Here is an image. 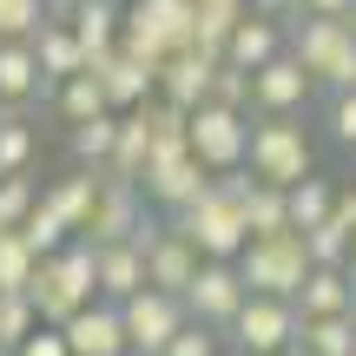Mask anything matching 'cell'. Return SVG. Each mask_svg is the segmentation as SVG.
<instances>
[{
	"instance_id": "cell-29",
	"label": "cell",
	"mask_w": 356,
	"mask_h": 356,
	"mask_svg": "<svg viewBox=\"0 0 356 356\" xmlns=\"http://www.w3.org/2000/svg\"><path fill=\"white\" fill-rule=\"evenodd\" d=\"M337 198H343V191H337ZM304 244H310V264H350L356 231H350V218H343V211H330L323 225H310V231H304Z\"/></svg>"
},
{
	"instance_id": "cell-27",
	"label": "cell",
	"mask_w": 356,
	"mask_h": 356,
	"mask_svg": "<svg viewBox=\"0 0 356 356\" xmlns=\"http://www.w3.org/2000/svg\"><path fill=\"white\" fill-rule=\"evenodd\" d=\"M244 13H251V0H191V40L211 47V53H225L231 26H238Z\"/></svg>"
},
{
	"instance_id": "cell-6",
	"label": "cell",
	"mask_w": 356,
	"mask_h": 356,
	"mask_svg": "<svg viewBox=\"0 0 356 356\" xmlns=\"http://www.w3.org/2000/svg\"><path fill=\"white\" fill-rule=\"evenodd\" d=\"M119 47L152 60V66H165L172 53L198 47V40H191V0H126V33H119Z\"/></svg>"
},
{
	"instance_id": "cell-1",
	"label": "cell",
	"mask_w": 356,
	"mask_h": 356,
	"mask_svg": "<svg viewBox=\"0 0 356 356\" xmlns=\"http://www.w3.org/2000/svg\"><path fill=\"white\" fill-rule=\"evenodd\" d=\"M26 297H33V310H40V323H73L86 304H99V257H92V244L86 238H73L66 251H53V257H40V270H33V284H26Z\"/></svg>"
},
{
	"instance_id": "cell-42",
	"label": "cell",
	"mask_w": 356,
	"mask_h": 356,
	"mask_svg": "<svg viewBox=\"0 0 356 356\" xmlns=\"http://www.w3.org/2000/svg\"><path fill=\"white\" fill-rule=\"evenodd\" d=\"M304 0H251V13H270V20H291Z\"/></svg>"
},
{
	"instance_id": "cell-13",
	"label": "cell",
	"mask_w": 356,
	"mask_h": 356,
	"mask_svg": "<svg viewBox=\"0 0 356 356\" xmlns=\"http://www.w3.org/2000/svg\"><path fill=\"white\" fill-rule=\"evenodd\" d=\"M310 92H317V79L304 73L297 53H277L270 66H257V73H251V106L264 119H297L310 106Z\"/></svg>"
},
{
	"instance_id": "cell-49",
	"label": "cell",
	"mask_w": 356,
	"mask_h": 356,
	"mask_svg": "<svg viewBox=\"0 0 356 356\" xmlns=\"http://www.w3.org/2000/svg\"><path fill=\"white\" fill-rule=\"evenodd\" d=\"M0 356H13V350H0Z\"/></svg>"
},
{
	"instance_id": "cell-35",
	"label": "cell",
	"mask_w": 356,
	"mask_h": 356,
	"mask_svg": "<svg viewBox=\"0 0 356 356\" xmlns=\"http://www.w3.org/2000/svg\"><path fill=\"white\" fill-rule=\"evenodd\" d=\"M47 20V0H0V40H33Z\"/></svg>"
},
{
	"instance_id": "cell-39",
	"label": "cell",
	"mask_w": 356,
	"mask_h": 356,
	"mask_svg": "<svg viewBox=\"0 0 356 356\" xmlns=\"http://www.w3.org/2000/svg\"><path fill=\"white\" fill-rule=\"evenodd\" d=\"M323 126H330L337 145H350V152H356V86L350 92H330V119H323Z\"/></svg>"
},
{
	"instance_id": "cell-50",
	"label": "cell",
	"mask_w": 356,
	"mask_h": 356,
	"mask_svg": "<svg viewBox=\"0 0 356 356\" xmlns=\"http://www.w3.org/2000/svg\"><path fill=\"white\" fill-rule=\"evenodd\" d=\"M119 7H126V0H119Z\"/></svg>"
},
{
	"instance_id": "cell-14",
	"label": "cell",
	"mask_w": 356,
	"mask_h": 356,
	"mask_svg": "<svg viewBox=\"0 0 356 356\" xmlns=\"http://www.w3.org/2000/svg\"><path fill=\"white\" fill-rule=\"evenodd\" d=\"M86 73L99 79V92H106V106H113V113H132V106H145V99L159 92V66L139 60V53H126V47L99 53Z\"/></svg>"
},
{
	"instance_id": "cell-25",
	"label": "cell",
	"mask_w": 356,
	"mask_h": 356,
	"mask_svg": "<svg viewBox=\"0 0 356 356\" xmlns=\"http://www.w3.org/2000/svg\"><path fill=\"white\" fill-rule=\"evenodd\" d=\"M66 145H73V165L106 172V165H113V152H119V113H99V119H86V126H73V132H66Z\"/></svg>"
},
{
	"instance_id": "cell-16",
	"label": "cell",
	"mask_w": 356,
	"mask_h": 356,
	"mask_svg": "<svg viewBox=\"0 0 356 356\" xmlns=\"http://www.w3.org/2000/svg\"><path fill=\"white\" fill-rule=\"evenodd\" d=\"M218 66H225V53H211V47H185V53H172L165 66H159V99H172V106H204L211 99V79H218Z\"/></svg>"
},
{
	"instance_id": "cell-31",
	"label": "cell",
	"mask_w": 356,
	"mask_h": 356,
	"mask_svg": "<svg viewBox=\"0 0 356 356\" xmlns=\"http://www.w3.org/2000/svg\"><path fill=\"white\" fill-rule=\"evenodd\" d=\"M330 211H337V191H330V178H323V172H310L304 185H291V231L323 225Z\"/></svg>"
},
{
	"instance_id": "cell-5",
	"label": "cell",
	"mask_w": 356,
	"mask_h": 356,
	"mask_svg": "<svg viewBox=\"0 0 356 356\" xmlns=\"http://www.w3.org/2000/svg\"><path fill=\"white\" fill-rule=\"evenodd\" d=\"M172 231H185L191 244H198V257H225V264H238V251L251 244V225H244L238 198H231L225 185H211L198 204H185V211L165 218Z\"/></svg>"
},
{
	"instance_id": "cell-51",
	"label": "cell",
	"mask_w": 356,
	"mask_h": 356,
	"mask_svg": "<svg viewBox=\"0 0 356 356\" xmlns=\"http://www.w3.org/2000/svg\"><path fill=\"white\" fill-rule=\"evenodd\" d=\"M0 113H7V106H0Z\"/></svg>"
},
{
	"instance_id": "cell-11",
	"label": "cell",
	"mask_w": 356,
	"mask_h": 356,
	"mask_svg": "<svg viewBox=\"0 0 356 356\" xmlns=\"http://www.w3.org/2000/svg\"><path fill=\"white\" fill-rule=\"evenodd\" d=\"M211 185H218V172H204L191 145H172V152H159L152 165H145V185H139V191L172 218V211H185V204H198Z\"/></svg>"
},
{
	"instance_id": "cell-23",
	"label": "cell",
	"mask_w": 356,
	"mask_h": 356,
	"mask_svg": "<svg viewBox=\"0 0 356 356\" xmlns=\"http://www.w3.org/2000/svg\"><path fill=\"white\" fill-rule=\"evenodd\" d=\"M33 53H40V73H47V86H60V79H73V73H86V47H79V33L66 20H47L33 33Z\"/></svg>"
},
{
	"instance_id": "cell-41",
	"label": "cell",
	"mask_w": 356,
	"mask_h": 356,
	"mask_svg": "<svg viewBox=\"0 0 356 356\" xmlns=\"http://www.w3.org/2000/svg\"><path fill=\"white\" fill-rule=\"evenodd\" d=\"M356 7V0H304L297 13H323V20H343V13Z\"/></svg>"
},
{
	"instance_id": "cell-9",
	"label": "cell",
	"mask_w": 356,
	"mask_h": 356,
	"mask_svg": "<svg viewBox=\"0 0 356 356\" xmlns=\"http://www.w3.org/2000/svg\"><path fill=\"white\" fill-rule=\"evenodd\" d=\"M119 317H126V350H132V356H165V343L191 323V310H185V297L152 291V284H145L139 297L119 304Z\"/></svg>"
},
{
	"instance_id": "cell-33",
	"label": "cell",
	"mask_w": 356,
	"mask_h": 356,
	"mask_svg": "<svg viewBox=\"0 0 356 356\" xmlns=\"http://www.w3.org/2000/svg\"><path fill=\"white\" fill-rule=\"evenodd\" d=\"M20 238L33 244V257H53V251H66V244H73V231L60 225V211H53L47 198L33 204V211H26V225H20Z\"/></svg>"
},
{
	"instance_id": "cell-3",
	"label": "cell",
	"mask_w": 356,
	"mask_h": 356,
	"mask_svg": "<svg viewBox=\"0 0 356 356\" xmlns=\"http://www.w3.org/2000/svg\"><path fill=\"white\" fill-rule=\"evenodd\" d=\"M251 178H264V185H304L310 172H317V145H310L304 119H257L251 126Z\"/></svg>"
},
{
	"instance_id": "cell-21",
	"label": "cell",
	"mask_w": 356,
	"mask_h": 356,
	"mask_svg": "<svg viewBox=\"0 0 356 356\" xmlns=\"http://www.w3.org/2000/svg\"><path fill=\"white\" fill-rule=\"evenodd\" d=\"M99 185H106V172H86V165H79L73 178H53V185L40 191V198H47L53 211H60V225L73 231V238H86V225H92V204H99Z\"/></svg>"
},
{
	"instance_id": "cell-15",
	"label": "cell",
	"mask_w": 356,
	"mask_h": 356,
	"mask_svg": "<svg viewBox=\"0 0 356 356\" xmlns=\"http://www.w3.org/2000/svg\"><path fill=\"white\" fill-rule=\"evenodd\" d=\"M139 225H145V191L126 185V178H106L99 204H92V225H86V244H92V251L126 244V238H139Z\"/></svg>"
},
{
	"instance_id": "cell-4",
	"label": "cell",
	"mask_w": 356,
	"mask_h": 356,
	"mask_svg": "<svg viewBox=\"0 0 356 356\" xmlns=\"http://www.w3.org/2000/svg\"><path fill=\"white\" fill-rule=\"evenodd\" d=\"M238 270L251 284V297H297L310 277V244L304 231H270V238H251L238 251Z\"/></svg>"
},
{
	"instance_id": "cell-26",
	"label": "cell",
	"mask_w": 356,
	"mask_h": 356,
	"mask_svg": "<svg viewBox=\"0 0 356 356\" xmlns=\"http://www.w3.org/2000/svg\"><path fill=\"white\" fill-rule=\"evenodd\" d=\"M297 350L304 356H356V310L350 317H304L297 323Z\"/></svg>"
},
{
	"instance_id": "cell-2",
	"label": "cell",
	"mask_w": 356,
	"mask_h": 356,
	"mask_svg": "<svg viewBox=\"0 0 356 356\" xmlns=\"http://www.w3.org/2000/svg\"><path fill=\"white\" fill-rule=\"evenodd\" d=\"M291 53L304 60V73L330 92L356 86V33L350 20H323V13H297L291 20Z\"/></svg>"
},
{
	"instance_id": "cell-36",
	"label": "cell",
	"mask_w": 356,
	"mask_h": 356,
	"mask_svg": "<svg viewBox=\"0 0 356 356\" xmlns=\"http://www.w3.org/2000/svg\"><path fill=\"white\" fill-rule=\"evenodd\" d=\"M33 204H40V185H33V178H0V231H20Z\"/></svg>"
},
{
	"instance_id": "cell-48",
	"label": "cell",
	"mask_w": 356,
	"mask_h": 356,
	"mask_svg": "<svg viewBox=\"0 0 356 356\" xmlns=\"http://www.w3.org/2000/svg\"><path fill=\"white\" fill-rule=\"evenodd\" d=\"M284 356H304V350H284Z\"/></svg>"
},
{
	"instance_id": "cell-47",
	"label": "cell",
	"mask_w": 356,
	"mask_h": 356,
	"mask_svg": "<svg viewBox=\"0 0 356 356\" xmlns=\"http://www.w3.org/2000/svg\"><path fill=\"white\" fill-rule=\"evenodd\" d=\"M225 356H251V350H231V343H225Z\"/></svg>"
},
{
	"instance_id": "cell-19",
	"label": "cell",
	"mask_w": 356,
	"mask_h": 356,
	"mask_svg": "<svg viewBox=\"0 0 356 356\" xmlns=\"http://www.w3.org/2000/svg\"><path fill=\"white\" fill-rule=\"evenodd\" d=\"M47 73H40L33 40H0V106L7 113H26V99H40Z\"/></svg>"
},
{
	"instance_id": "cell-46",
	"label": "cell",
	"mask_w": 356,
	"mask_h": 356,
	"mask_svg": "<svg viewBox=\"0 0 356 356\" xmlns=\"http://www.w3.org/2000/svg\"><path fill=\"white\" fill-rule=\"evenodd\" d=\"M343 20H350V33H356V7H350V13H343Z\"/></svg>"
},
{
	"instance_id": "cell-7",
	"label": "cell",
	"mask_w": 356,
	"mask_h": 356,
	"mask_svg": "<svg viewBox=\"0 0 356 356\" xmlns=\"http://www.w3.org/2000/svg\"><path fill=\"white\" fill-rule=\"evenodd\" d=\"M185 145L198 152L204 172H238L251 159V113H231V106H191V126H185Z\"/></svg>"
},
{
	"instance_id": "cell-30",
	"label": "cell",
	"mask_w": 356,
	"mask_h": 356,
	"mask_svg": "<svg viewBox=\"0 0 356 356\" xmlns=\"http://www.w3.org/2000/svg\"><path fill=\"white\" fill-rule=\"evenodd\" d=\"M33 152H40V139L26 126V113H0V178H26Z\"/></svg>"
},
{
	"instance_id": "cell-8",
	"label": "cell",
	"mask_w": 356,
	"mask_h": 356,
	"mask_svg": "<svg viewBox=\"0 0 356 356\" xmlns=\"http://www.w3.org/2000/svg\"><path fill=\"white\" fill-rule=\"evenodd\" d=\"M297 304L291 297H244V310L231 317V330H225V343L231 350H251V356H284V350H297Z\"/></svg>"
},
{
	"instance_id": "cell-18",
	"label": "cell",
	"mask_w": 356,
	"mask_h": 356,
	"mask_svg": "<svg viewBox=\"0 0 356 356\" xmlns=\"http://www.w3.org/2000/svg\"><path fill=\"white\" fill-rule=\"evenodd\" d=\"M66 330V350L73 356H132L126 350V317H119V304H86L73 323H60Z\"/></svg>"
},
{
	"instance_id": "cell-37",
	"label": "cell",
	"mask_w": 356,
	"mask_h": 356,
	"mask_svg": "<svg viewBox=\"0 0 356 356\" xmlns=\"http://www.w3.org/2000/svg\"><path fill=\"white\" fill-rule=\"evenodd\" d=\"M165 356H225V330H211V323H185V330L165 343Z\"/></svg>"
},
{
	"instance_id": "cell-38",
	"label": "cell",
	"mask_w": 356,
	"mask_h": 356,
	"mask_svg": "<svg viewBox=\"0 0 356 356\" xmlns=\"http://www.w3.org/2000/svg\"><path fill=\"white\" fill-rule=\"evenodd\" d=\"M211 106L251 113V73H238V66H218V79H211Z\"/></svg>"
},
{
	"instance_id": "cell-34",
	"label": "cell",
	"mask_w": 356,
	"mask_h": 356,
	"mask_svg": "<svg viewBox=\"0 0 356 356\" xmlns=\"http://www.w3.org/2000/svg\"><path fill=\"white\" fill-rule=\"evenodd\" d=\"M33 270H40L33 244H26L20 231H0V291H26V284H33Z\"/></svg>"
},
{
	"instance_id": "cell-12",
	"label": "cell",
	"mask_w": 356,
	"mask_h": 356,
	"mask_svg": "<svg viewBox=\"0 0 356 356\" xmlns=\"http://www.w3.org/2000/svg\"><path fill=\"white\" fill-rule=\"evenodd\" d=\"M244 297H251L244 270H238V264H225V257H204L198 277H191V291H185V310H191V323L231 330V317L244 310Z\"/></svg>"
},
{
	"instance_id": "cell-44",
	"label": "cell",
	"mask_w": 356,
	"mask_h": 356,
	"mask_svg": "<svg viewBox=\"0 0 356 356\" xmlns=\"http://www.w3.org/2000/svg\"><path fill=\"white\" fill-rule=\"evenodd\" d=\"M73 7H79V0H47V13H53V20H66Z\"/></svg>"
},
{
	"instance_id": "cell-45",
	"label": "cell",
	"mask_w": 356,
	"mask_h": 356,
	"mask_svg": "<svg viewBox=\"0 0 356 356\" xmlns=\"http://www.w3.org/2000/svg\"><path fill=\"white\" fill-rule=\"evenodd\" d=\"M343 270H350V291H356V251H350V264H343Z\"/></svg>"
},
{
	"instance_id": "cell-20",
	"label": "cell",
	"mask_w": 356,
	"mask_h": 356,
	"mask_svg": "<svg viewBox=\"0 0 356 356\" xmlns=\"http://www.w3.org/2000/svg\"><path fill=\"white\" fill-rule=\"evenodd\" d=\"M291 304H297V317H350V310H356L350 270H343V264H310L304 291H297Z\"/></svg>"
},
{
	"instance_id": "cell-10",
	"label": "cell",
	"mask_w": 356,
	"mask_h": 356,
	"mask_svg": "<svg viewBox=\"0 0 356 356\" xmlns=\"http://www.w3.org/2000/svg\"><path fill=\"white\" fill-rule=\"evenodd\" d=\"M132 244L145 251V284H152V291H172V297H185V291H191V277H198L204 257H198V244H191L185 231L152 225V218H145Z\"/></svg>"
},
{
	"instance_id": "cell-22",
	"label": "cell",
	"mask_w": 356,
	"mask_h": 356,
	"mask_svg": "<svg viewBox=\"0 0 356 356\" xmlns=\"http://www.w3.org/2000/svg\"><path fill=\"white\" fill-rule=\"evenodd\" d=\"M66 26L79 33L86 60H99V53H113L119 33H126V7H119V0H79V7L66 13Z\"/></svg>"
},
{
	"instance_id": "cell-24",
	"label": "cell",
	"mask_w": 356,
	"mask_h": 356,
	"mask_svg": "<svg viewBox=\"0 0 356 356\" xmlns=\"http://www.w3.org/2000/svg\"><path fill=\"white\" fill-rule=\"evenodd\" d=\"M99 257V297L106 304H126V297H139L145 291V251L139 244H106V251H92Z\"/></svg>"
},
{
	"instance_id": "cell-17",
	"label": "cell",
	"mask_w": 356,
	"mask_h": 356,
	"mask_svg": "<svg viewBox=\"0 0 356 356\" xmlns=\"http://www.w3.org/2000/svg\"><path fill=\"white\" fill-rule=\"evenodd\" d=\"M277 53H291V26L270 20V13H244V20L231 26V40H225V66H238V73H257V66H270Z\"/></svg>"
},
{
	"instance_id": "cell-43",
	"label": "cell",
	"mask_w": 356,
	"mask_h": 356,
	"mask_svg": "<svg viewBox=\"0 0 356 356\" xmlns=\"http://www.w3.org/2000/svg\"><path fill=\"white\" fill-rule=\"evenodd\" d=\"M337 211H343V218H350V231H356V185L343 191V198H337Z\"/></svg>"
},
{
	"instance_id": "cell-40",
	"label": "cell",
	"mask_w": 356,
	"mask_h": 356,
	"mask_svg": "<svg viewBox=\"0 0 356 356\" xmlns=\"http://www.w3.org/2000/svg\"><path fill=\"white\" fill-rule=\"evenodd\" d=\"M13 356H73V350H66V330H53V323H40V330L26 337V343L13 350Z\"/></svg>"
},
{
	"instance_id": "cell-28",
	"label": "cell",
	"mask_w": 356,
	"mask_h": 356,
	"mask_svg": "<svg viewBox=\"0 0 356 356\" xmlns=\"http://www.w3.org/2000/svg\"><path fill=\"white\" fill-rule=\"evenodd\" d=\"M53 106H60V119H66V126H86V119L113 113L92 73H73V79H60V86H53Z\"/></svg>"
},
{
	"instance_id": "cell-32",
	"label": "cell",
	"mask_w": 356,
	"mask_h": 356,
	"mask_svg": "<svg viewBox=\"0 0 356 356\" xmlns=\"http://www.w3.org/2000/svg\"><path fill=\"white\" fill-rule=\"evenodd\" d=\"M33 330H40L33 297H26V291H0V350H20Z\"/></svg>"
}]
</instances>
